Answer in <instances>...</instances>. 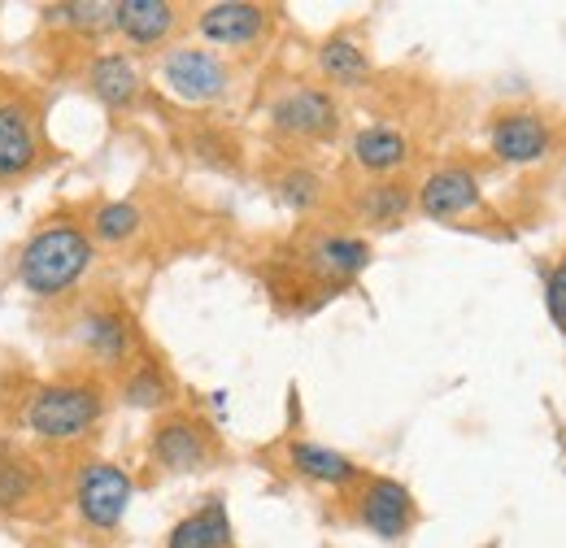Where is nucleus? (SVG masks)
I'll return each mask as SVG.
<instances>
[{"label":"nucleus","mask_w":566,"mask_h":548,"mask_svg":"<svg viewBox=\"0 0 566 548\" xmlns=\"http://www.w3.org/2000/svg\"><path fill=\"white\" fill-rule=\"evenodd\" d=\"M92 262V244L87 235L71 226V222H57V226H44L27 249H22V262L18 274L31 292L40 296H53V292H66L71 283H78V274L87 271Z\"/></svg>","instance_id":"obj_1"},{"label":"nucleus","mask_w":566,"mask_h":548,"mask_svg":"<svg viewBox=\"0 0 566 548\" xmlns=\"http://www.w3.org/2000/svg\"><path fill=\"white\" fill-rule=\"evenodd\" d=\"M96 418H101V392L96 388H78V383L49 388L31 405V426L44 440H71L78 431H87Z\"/></svg>","instance_id":"obj_2"},{"label":"nucleus","mask_w":566,"mask_h":548,"mask_svg":"<svg viewBox=\"0 0 566 548\" xmlns=\"http://www.w3.org/2000/svg\"><path fill=\"white\" fill-rule=\"evenodd\" d=\"M161 74H166L170 92L188 105H206V101H218L227 92V66L201 49H175L161 62Z\"/></svg>","instance_id":"obj_3"},{"label":"nucleus","mask_w":566,"mask_h":548,"mask_svg":"<svg viewBox=\"0 0 566 548\" xmlns=\"http://www.w3.org/2000/svg\"><path fill=\"white\" fill-rule=\"evenodd\" d=\"M127 500H132V479L118 466H87L78 475V514L92 527L101 531L118 527L127 514Z\"/></svg>","instance_id":"obj_4"},{"label":"nucleus","mask_w":566,"mask_h":548,"mask_svg":"<svg viewBox=\"0 0 566 548\" xmlns=\"http://www.w3.org/2000/svg\"><path fill=\"white\" fill-rule=\"evenodd\" d=\"M357 509H361V523L379 540H401L410 531V523H415V496L392 479H370Z\"/></svg>","instance_id":"obj_5"},{"label":"nucleus","mask_w":566,"mask_h":548,"mask_svg":"<svg viewBox=\"0 0 566 548\" xmlns=\"http://www.w3.org/2000/svg\"><path fill=\"white\" fill-rule=\"evenodd\" d=\"M271 118H275V127L287 131V136H332L340 114H336V105H332L327 92L296 87V92H287L280 105L271 109Z\"/></svg>","instance_id":"obj_6"},{"label":"nucleus","mask_w":566,"mask_h":548,"mask_svg":"<svg viewBox=\"0 0 566 548\" xmlns=\"http://www.w3.org/2000/svg\"><path fill=\"white\" fill-rule=\"evenodd\" d=\"M201 35L210 44H227V49H240V44H253L262 31H266V13L258 4H244V0H222L210 4L201 13Z\"/></svg>","instance_id":"obj_7"},{"label":"nucleus","mask_w":566,"mask_h":548,"mask_svg":"<svg viewBox=\"0 0 566 548\" xmlns=\"http://www.w3.org/2000/svg\"><path fill=\"white\" fill-rule=\"evenodd\" d=\"M493 152L510 166H532L549 152V127L536 114H505L493 127Z\"/></svg>","instance_id":"obj_8"},{"label":"nucleus","mask_w":566,"mask_h":548,"mask_svg":"<svg viewBox=\"0 0 566 548\" xmlns=\"http://www.w3.org/2000/svg\"><path fill=\"white\" fill-rule=\"evenodd\" d=\"M419 205L427 218H462L471 209H480V183L471 170L453 166V170H436L419 192Z\"/></svg>","instance_id":"obj_9"},{"label":"nucleus","mask_w":566,"mask_h":548,"mask_svg":"<svg viewBox=\"0 0 566 548\" xmlns=\"http://www.w3.org/2000/svg\"><path fill=\"white\" fill-rule=\"evenodd\" d=\"M153 457L166 471H197L210 457V440L192 418H170L153 435Z\"/></svg>","instance_id":"obj_10"},{"label":"nucleus","mask_w":566,"mask_h":548,"mask_svg":"<svg viewBox=\"0 0 566 548\" xmlns=\"http://www.w3.org/2000/svg\"><path fill=\"white\" fill-rule=\"evenodd\" d=\"M35 161V123L22 105H0V179L22 175Z\"/></svg>","instance_id":"obj_11"},{"label":"nucleus","mask_w":566,"mask_h":548,"mask_svg":"<svg viewBox=\"0 0 566 548\" xmlns=\"http://www.w3.org/2000/svg\"><path fill=\"white\" fill-rule=\"evenodd\" d=\"M114 27L136 44H157L175 31V9L166 0H123Z\"/></svg>","instance_id":"obj_12"},{"label":"nucleus","mask_w":566,"mask_h":548,"mask_svg":"<svg viewBox=\"0 0 566 548\" xmlns=\"http://www.w3.org/2000/svg\"><path fill=\"white\" fill-rule=\"evenodd\" d=\"M406 152H410V144H406L401 131H392V127H366V131L354 136L357 166L370 170V175H388V170L406 166Z\"/></svg>","instance_id":"obj_13"},{"label":"nucleus","mask_w":566,"mask_h":548,"mask_svg":"<svg viewBox=\"0 0 566 548\" xmlns=\"http://www.w3.org/2000/svg\"><path fill=\"white\" fill-rule=\"evenodd\" d=\"M166 548H231V523H227V509H222L218 500H210L201 514L184 518V523L170 531Z\"/></svg>","instance_id":"obj_14"},{"label":"nucleus","mask_w":566,"mask_h":548,"mask_svg":"<svg viewBox=\"0 0 566 548\" xmlns=\"http://www.w3.org/2000/svg\"><path fill=\"white\" fill-rule=\"evenodd\" d=\"M92 92L105 105H132L140 92V70L132 66V57L123 53H105L92 62Z\"/></svg>","instance_id":"obj_15"},{"label":"nucleus","mask_w":566,"mask_h":548,"mask_svg":"<svg viewBox=\"0 0 566 548\" xmlns=\"http://www.w3.org/2000/svg\"><path fill=\"white\" fill-rule=\"evenodd\" d=\"M287 457H292V466H296V475H305V479L314 483H349L357 475V466L345 457V453H336V449H323V444H310V440H296L292 449H287Z\"/></svg>","instance_id":"obj_16"},{"label":"nucleus","mask_w":566,"mask_h":548,"mask_svg":"<svg viewBox=\"0 0 566 548\" xmlns=\"http://www.w3.org/2000/svg\"><path fill=\"white\" fill-rule=\"evenodd\" d=\"M314 266L323 274H336V278H354L370 266V244L354 240V235H336V240H323L314 249Z\"/></svg>","instance_id":"obj_17"},{"label":"nucleus","mask_w":566,"mask_h":548,"mask_svg":"<svg viewBox=\"0 0 566 548\" xmlns=\"http://www.w3.org/2000/svg\"><path fill=\"white\" fill-rule=\"evenodd\" d=\"M318 66L327 70L332 78H340V83H357V78L366 74V53L357 49L354 40L336 35V40H327V44L318 49Z\"/></svg>","instance_id":"obj_18"},{"label":"nucleus","mask_w":566,"mask_h":548,"mask_svg":"<svg viewBox=\"0 0 566 548\" xmlns=\"http://www.w3.org/2000/svg\"><path fill=\"white\" fill-rule=\"evenodd\" d=\"M406 209H410V192L397 183H379V188L361 192V213L370 222H397V218H406Z\"/></svg>","instance_id":"obj_19"},{"label":"nucleus","mask_w":566,"mask_h":548,"mask_svg":"<svg viewBox=\"0 0 566 548\" xmlns=\"http://www.w3.org/2000/svg\"><path fill=\"white\" fill-rule=\"evenodd\" d=\"M83 340L92 344L101 357H123L127 352V327L118 323V318H109V314H92L87 323H83Z\"/></svg>","instance_id":"obj_20"},{"label":"nucleus","mask_w":566,"mask_h":548,"mask_svg":"<svg viewBox=\"0 0 566 548\" xmlns=\"http://www.w3.org/2000/svg\"><path fill=\"white\" fill-rule=\"evenodd\" d=\"M96 235L101 240H109V244H118V240H127V235H136L140 231V209L132 205V201H114V205L96 209Z\"/></svg>","instance_id":"obj_21"},{"label":"nucleus","mask_w":566,"mask_h":548,"mask_svg":"<svg viewBox=\"0 0 566 548\" xmlns=\"http://www.w3.org/2000/svg\"><path fill=\"white\" fill-rule=\"evenodd\" d=\"M66 22L78 31H109L118 22V4H105V0H92V4H66Z\"/></svg>","instance_id":"obj_22"},{"label":"nucleus","mask_w":566,"mask_h":548,"mask_svg":"<svg viewBox=\"0 0 566 548\" xmlns=\"http://www.w3.org/2000/svg\"><path fill=\"white\" fill-rule=\"evenodd\" d=\"M318 179L310 175V170H292V175H283V183H280V197L287 201L292 209H310L314 201H318Z\"/></svg>","instance_id":"obj_23"},{"label":"nucleus","mask_w":566,"mask_h":548,"mask_svg":"<svg viewBox=\"0 0 566 548\" xmlns=\"http://www.w3.org/2000/svg\"><path fill=\"white\" fill-rule=\"evenodd\" d=\"M127 401H132V405H140V410H153V405H161V401H166V383H161V375H157L153 366H144L140 375L132 379Z\"/></svg>","instance_id":"obj_24"},{"label":"nucleus","mask_w":566,"mask_h":548,"mask_svg":"<svg viewBox=\"0 0 566 548\" xmlns=\"http://www.w3.org/2000/svg\"><path fill=\"white\" fill-rule=\"evenodd\" d=\"M545 309H549V318H554L558 327H566V257L554 266L549 283H545Z\"/></svg>","instance_id":"obj_25"},{"label":"nucleus","mask_w":566,"mask_h":548,"mask_svg":"<svg viewBox=\"0 0 566 548\" xmlns=\"http://www.w3.org/2000/svg\"><path fill=\"white\" fill-rule=\"evenodd\" d=\"M27 492H31V475L27 471H18V466L0 471V505H18Z\"/></svg>","instance_id":"obj_26"}]
</instances>
